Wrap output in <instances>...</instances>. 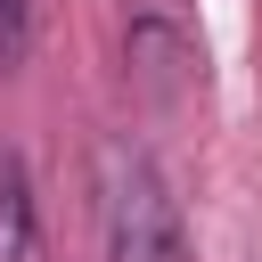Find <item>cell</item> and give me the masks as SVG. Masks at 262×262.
Wrapping results in <instances>:
<instances>
[{"instance_id":"obj_3","label":"cell","mask_w":262,"mask_h":262,"mask_svg":"<svg viewBox=\"0 0 262 262\" xmlns=\"http://www.w3.org/2000/svg\"><path fill=\"white\" fill-rule=\"evenodd\" d=\"M25 49V0H0V66Z\"/></svg>"},{"instance_id":"obj_2","label":"cell","mask_w":262,"mask_h":262,"mask_svg":"<svg viewBox=\"0 0 262 262\" xmlns=\"http://www.w3.org/2000/svg\"><path fill=\"white\" fill-rule=\"evenodd\" d=\"M0 262H49L41 205H33V172H25L16 147H0Z\"/></svg>"},{"instance_id":"obj_1","label":"cell","mask_w":262,"mask_h":262,"mask_svg":"<svg viewBox=\"0 0 262 262\" xmlns=\"http://www.w3.org/2000/svg\"><path fill=\"white\" fill-rule=\"evenodd\" d=\"M90 196H98V246H106V262H196L180 196H172V180L156 172V156L139 139H123V131L98 139Z\"/></svg>"}]
</instances>
